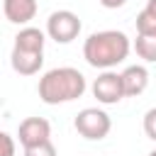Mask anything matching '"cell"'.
<instances>
[{"instance_id":"1","label":"cell","mask_w":156,"mask_h":156,"mask_svg":"<svg viewBox=\"0 0 156 156\" xmlns=\"http://www.w3.org/2000/svg\"><path fill=\"white\" fill-rule=\"evenodd\" d=\"M129 51H132V41L119 29L93 32L83 41V58L88 61V66H93L98 71H110V68L124 63Z\"/></svg>"},{"instance_id":"2","label":"cell","mask_w":156,"mask_h":156,"mask_svg":"<svg viewBox=\"0 0 156 156\" xmlns=\"http://www.w3.org/2000/svg\"><path fill=\"white\" fill-rule=\"evenodd\" d=\"M85 90H88V80L73 66H58V68L46 71L37 85V93H39L41 102H46V105L73 102V100L83 98Z\"/></svg>"},{"instance_id":"3","label":"cell","mask_w":156,"mask_h":156,"mask_svg":"<svg viewBox=\"0 0 156 156\" xmlns=\"http://www.w3.org/2000/svg\"><path fill=\"white\" fill-rule=\"evenodd\" d=\"M73 127H76V132H78L83 139H88V141H100V139H105V136L110 134L112 119H110V115H107L105 110H100V107H83V110L76 115Z\"/></svg>"},{"instance_id":"4","label":"cell","mask_w":156,"mask_h":156,"mask_svg":"<svg viewBox=\"0 0 156 156\" xmlns=\"http://www.w3.org/2000/svg\"><path fill=\"white\" fill-rule=\"evenodd\" d=\"M80 29H83V22L73 10H54L46 20L44 34L56 44H71L73 39H78Z\"/></svg>"},{"instance_id":"5","label":"cell","mask_w":156,"mask_h":156,"mask_svg":"<svg viewBox=\"0 0 156 156\" xmlns=\"http://www.w3.org/2000/svg\"><path fill=\"white\" fill-rule=\"evenodd\" d=\"M90 90H93V95H95V100L100 102V105H117L119 100H124V88H122V76L117 73V71H102L95 80H93V85H90Z\"/></svg>"},{"instance_id":"6","label":"cell","mask_w":156,"mask_h":156,"mask_svg":"<svg viewBox=\"0 0 156 156\" xmlns=\"http://www.w3.org/2000/svg\"><path fill=\"white\" fill-rule=\"evenodd\" d=\"M17 139L24 146H34V144H41V141H49L51 139V124L49 119L44 117H24L17 127Z\"/></svg>"},{"instance_id":"7","label":"cell","mask_w":156,"mask_h":156,"mask_svg":"<svg viewBox=\"0 0 156 156\" xmlns=\"http://www.w3.org/2000/svg\"><path fill=\"white\" fill-rule=\"evenodd\" d=\"M10 66L20 76H37L41 71V66H44V51H27V49L12 46V51H10Z\"/></svg>"},{"instance_id":"8","label":"cell","mask_w":156,"mask_h":156,"mask_svg":"<svg viewBox=\"0 0 156 156\" xmlns=\"http://www.w3.org/2000/svg\"><path fill=\"white\" fill-rule=\"evenodd\" d=\"M122 88H124V98H136L149 88V68L144 63H132L127 66L122 73Z\"/></svg>"},{"instance_id":"9","label":"cell","mask_w":156,"mask_h":156,"mask_svg":"<svg viewBox=\"0 0 156 156\" xmlns=\"http://www.w3.org/2000/svg\"><path fill=\"white\" fill-rule=\"evenodd\" d=\"M37 0H2V12H5V20L12 22V24H29L34 17H37Z\"/></svg>"},{"instance_id":"10","label":"cell","mask_w":156,"mask_h":156,"mask_svg":"<svg viewBox=\"0 0 156 156\" xmlns=\"http://www.w3.org/2000/svg\"><path fill=\"white\" fill-rule=\"evenodd\" d=\"M44 44H46V34L32 24H24L17 34H15V44L17 49H27V51H44Z\"/></svg>"},{"instance_id":"11","label":"cell","mask_w":156,"mask_h":156,"mask_svg":"<svg viewBox=\"0 0 156 156\" xmlns=\"http://www.w3.org/2000/svg\"><path fill=\"white\" fill-rule=\"evenodd\" d=\"M134 51L144 63H156V37H144L136 34L134 39Z\"/></svg>"},{"instance_id":"12","label":"cell","mask_w":156,"mask_h":156,"mask_svg":"<svg viewBox=\"0 0 156 156\" xmlns=\"http://www.w3.org/2000/svg\"><path fill=\"white\" fill-rule=\"evenodd\" d=\"M136 34H144V37H156V15L141 10L136 15Z\"/></svg>"},{"instance_id":"13","label":"cell","mask_w":156,"mask_h":156,"mask_svg":"<svg viewBox=\"0 0 156 156\" xmlns=\"http://www.w3.org/2000/svg\"><path fill=\"white\" fill-rule=\"evenodd\" d=\"M24 156H56V146L51 144V139L34 146H24Z\"/></svg>"},{"instance_id":"14","label":"cell","mask_w":156,"mask_h":156,"mask_svg":"<svg viewBox=\"0 0 156 156\" xmlns=\"http://www.w3.org/2000/svg\"><path fill=\"white\" fill-rule=\"evenodd\" d=\"M141 127H144V134H146L151 141H156V107H151V110L144 112V122H141Z\"/></svg>"},{"instance_id":"15","label":"cell","mask_w":156,"mask_h":156,"mask_svg":"<svg viewBox=\"0 0 156 156\" xmlns=\"http://www.w3.org/2000/svg\"><path fill=\"white\" fill-rule=\"evenodd\" d=\"M15 151H17L15 139L7 132H0V156H15Z\"/></svg>"},{"instance_id":"16","label":"cell","mask_w":156,"mask_h":156,"mask_svg":"<svg viewBox=\"0 0 156 156\" xmlns=\"http://www.w3.org/2000/svg\"><path fill=\"white\" fill-rule=\"evenodd\" d=\"M102 7H107V10H117V7H122L127 0H98Z\"/></svg>"},{"instance_id":"17","label":"cell","mask_w":156,"mask_h":156,"mask_svg":"<svg viewBox=\"0 0 156 156\" xmlns=\"http://www.w3.org/2000/svg\"><path fill=\"white\" fill-rule=\"evenodd\" d=\"M146 12H151V15H156V0H146V7H144Z\"/></svg>"},{"instance_id":"18","label":"cell","mask_w":156,"mask_h":156,"mask_svg":"<svg viewBox=\"0 0 156 156\" xmlns=\"http://www.w3.org/2000/svg\"><path fill=\"white\" fill-rule=\"evenodd\" d=\"M149 156H156V149H154V151H149Z\"/></svg>"}]
</instances>
